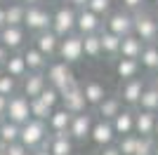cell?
Masks as SVG:
<instances>
[{"instance_id": "6da1fadb", "label": "cell", "mask_w": 158, "mask_h": 155, "mask_svg": "<svg viewBox=\"0 0 158 155\" xmlns=\"http://www.w3.org/2000/svg\"><path fill=\"white\" fill-rule=\"evenodd\" d=\"M47 136V127H45V120H35V117H28L26 122L19 127V143L24 148H38L43 139Z\"/></svg>"}, {"instance_id": "7a4b0ae2", "label": "cell", "mask_w": 158, "mask_h": 155, "mask_svg": "<svg viewBox=\"0 0 158 155\" xmlns=\"http://www.w3.org/2000/svg\"><path fill=\"white\" fill-rule=\"evenodd\" d=\"M132 33H137L142 42H156L158 38V21L149 14H135L132 17Z\"/></svg>"}, {"instance_id": "3957f363", "label": "cell", "mask_w": 158, "mask_h": 155, "mask_svg": "<svg viewBox=\"0 0 158 155\" xmlns=\"http://www.w3.org/2000/svg\"><path fill=\"white\" fill-rule=\"evenodd\" d=\"M21 24L26 26L28 31H35V33L45 31L52 24V14L47 12V10H43V7H38V5H28L24 10V21Z\"/></svg>"}, {"instance_id": "277c9868", "label": "cell", "mask_w": 158, "mask_h": 155, "mask_svg": "<svg viewBox=\"0 0 158 155\" xmlns=\"http://www.w3.org/2000/svg\"><path fill=\"white\" fill-rule=\"evenodd\" d=\"M57 52L66 64L80 61L83 59V35H71V33L64 35V40H59V45H57Z\"/></svg>"}, {"instance_id": "5b68a950", "label": "cell", "mask_w": 158, "mask_h": 155, "mask_svg": "<svg viewBox=\"0 0 158 155\" xmlns=\"http://www.w3.org/2000/svg\"><path fill=\"white\" fill-rule=\"evenodd\" d=\"M5 117L12 120L17 125H24L31 117V110H28V99L26 97H14L7 99V108H5Z\"/></svg>"}, {"instance_id": "8992f818", "label": "cell", "mask_w": 158, "mask_h": 155, "mask_svg": "<svg viewBox=\"0 0 158 155\" xmlns=\"http://www.w3.org/2000/svg\"><path fill=\"white\" fill-rule=\"evenodd\" d=\"M59 97H61L64 108L69 110V113H80V110H85V106H87L85 94H83V87H78L76 82L69 85L64 92H59Z\"/></svg>"}, {"instance_id": "52a82bcc", "label": "cell", "mask_w": 158, "mask_h": 155, "mask_svg": "<svg viewBox=\"0 0 158 155\" xmlns=\"http://www.w3.org/2000/svg\"><path fill=\"white\" fill-rule=\"evenodd\" d=\"M47 80L52 82V87L57 92H64L69 85H73V73H71V68H69L66 61H61V64H52V66H50V71H47Z\"/></svg>"}, {"instance_id": "ba28073f", "label": "cell", "mask_w": 158, "mask_h": 155, "mask_svg": "<svg viewBox=\"0 0 158 155\" xmlns=\"http://www.w3.org/2000/svg\"><path fill=\"white\" fill-rule=\"evenodd\" d=\"M52 31L59 35V38H64V35H69V33L76 28V12H73L71 7H61V10H57V14L52 17Z\"/></svg>"}, {"instance_id": "9c48e42d", "label": "cell", "mask_w": 158, "mask_h": 155, "mask_svg": "<svg viewBox=\"0 0 158 155\" xmlns=\"http://www.w3.org/2000/svg\"><path fill=\"white\" fill-rule=\"evenodd\" d=\"M57 45H59V35H57L54 31H50V28L38 31V35H35V50H38L43 57L57 54Z\"/></svg>"}, {"instance_id": "30bf717a", "label": "cell", "mask_w": 158, "mask_h": 155, "mask_svg": "<svg viewBox=\"0 0 158 155\" xmlns=\"http://www.w3.org/2000/svg\"><path fill=\"white\" fill-rule=\"evenodd\" d=\"M90 127H92V117L87 115L85 110H80V113H73L71 115L69 134H71L73 139H85V136H90Z\"/></svg>"}, {"instance_id": "8fae6325", "label": "cell", "mask_w": 158, "mask_h": 155, "mask_svg": "<svg viewBox=\"0 0 158 155\" xmlns=\"http://www.w3.org/2000/svg\"><path fill=\"white\" fill-rule=\"evenodd\" d=\"M76 28L80 31V35H87V33H97L102 28V21L94 12H90L87 7H83V12L76 14Z\"/></svg>"}, {"instance_id": "7c38bea8", "label": "cell", "mask_w": 158, "mask_h": 155, "mask_svg": "<svg viewBox=\"0 0 158 155\" xmlns=\"http://www.w3.org/2000/svg\"><path fill=\"white\" fill-rule=\"evenodd\" d=\"M106 28L111 33H116V35H130L132 33V17L127 12H116L109 17V21H106Z\"/></svg>"}, {"instance_id": "4fadbf2b", "label": "cell", "mask_w": 158, "mask_h": 155, "mask_svg": "<svg viewBox=\"0 0 158 155\" xmlns=\"http://www.w3.org/2000/svg\"><path fill=\"white\" fill-rule=\"evenodd\" d=\"M24 28L21 26H2L0 28V42L7 47V50H19L24 45Z\"/></svg>"}, {"instance_id": "5bb4252c", "label": "cell", "mask_w": 158, "mask_h": 155, "mask_svg": "<svg viewBox=\"0 0 158 155\" xmlns=\"http://www.w3.org/2000/svg\"><path fill=\"white\" fill-rule=\"evenodd\" d=\"M113 125L111 120H102V122L92 125L90 127V136H92V141L97 143V146H109V143L113 141Z\"/></svg>"}, {"instance_id": "9a60e30c", "label": "cell", "mask_w": 158, "mask_h": 155, "mask_svg": "<svg viewBox=\"0 0 158 155\" xmlns=\"http://www.w3.org/2000/svg\"><path fill=\"white\" fill-rule=\"evenodd\" d=\"M111 125H113V132L116 134H130L132 127H135V113L132 110H118L116 115L111 117Z\"/></svg>"}, {"instance_id": "2e32d148", "label": "cell", "mask_w": 158, "mask_h": 155, "mask_svg": "<svg viewBox=\"0 0 158 155\" xmlns=\"http://www.w3.org/2000/svg\"><path fill=\"white\" fill-rule=\"evenodd\" d=\"M142 89H144V82H142L139 78H130V80H125V85L120 87V97H123V101H125V103L135 106V103L139 101Z\"/></svg>"}, {"instance_id": "e0dca14e", "label": "cell", "mask_w": 158, "mask_h": 155, "mask_svg": "<svg viewBox=\"0 0 158 155\" xmlns=\"http://www.w3.org/2000/svg\"><path fill=\"white\" fill-rule=\"evenodd\" d=\"M153 125H156V115H153L151 110H139L137 115H135V127L142 136H151L153 134Z\"/></svg>"}, {"instance_id": "ac0fdd59", "label": "cell", "mask_w": 158, "mask_h": 155, "mask_svg": "<svg viewBox=\"0 0 158 155\" xmlns=\"http://www.w3.org/2000/svg\"><path fill=\"white\" fill-rule=\"evenodd\" d=\"M139 52H142V40L137 38V35H123L120 38V50L118 54H123V57L127 59H139Z\"/></svg>"}, {"instance_id": "d6986e66", "label": "cell", "mask_w": 158, "mask_h": 155, "mask_svg": "<svg viewBox=\"0 0 158 155\" xmlns=\"http://www.w3.org/2000/svg\"><path fill=\"white\" fill-rule=\"evenodd\" d=\"M43 87H45V75L40 71L31 73V75L24 80V94H26L28 99H35L40 92H43Z\"/></svg>"}, {"instance_id": "ffe728a7", "label": "cell", "mask_w": 158, "mask_h": 155, "mask_svg": "<svg viewBox=\"0 0 158 155\" xmlns=\"http://www.w3.org/2000/svg\"><path fill=\"white\" fill-rule=\"evenodd\" d=\"M99 45H102V52H106L109 57H116L120 50V35H116V33L106 31L99 35Z\"/></svg>"}, {"instance_id": "44dd1931", "label": "cell", "mask_w": 158, "mask_h": 155, "mask_svg": "<svg viewBox=\"0 0 158 155\" xmlns=\"http://www.w3.org/2000/svg\"><path fill=\"white\" fill-rule=\"evenodd\" d=\"M137 106H139L142 110H151V113H156V110H158V87H151V89H142Z\"/></svg>"}, {"instance_id": "7402d4cb", "label": "cell", "mask_w": 158, "mask_h": 155, "mask_svg": "<svg viewBox=\"0 0 158 155\" xmlns=\"http://www.w3.org/2000/svg\"><path fill=\"white\" fill-rule=\"evenodd\" d=\"M83 54L90 57V59H99L102 57V45H99V35L97 33L83 35Z\"/></svg>"}, {"instance_id": "603a6c76", "label": "cell", "mask_w": 158, "mask_h": 155, "mask_svg": "<svg viewBox=\"0 0 158 155\" xmlns=\"http://www.w3.org/2000/svg\"><path fill=\"white\" fill-rule=\"evenodd\" d=\"M137 71H139V61H137V59L123 57L118 64H116V73H118V78H123V80L135 78V75H137Z\"/></svg>"}, {"instance_id": "cb8c5ba5", "label": "cell", "mask_w": 158, "mask_h": 155, "mask_svg": "<svg viewBox=\"0 0 158 155\" xmlns=\"http://www.w3.org/2000/svg\"><path fill=\"white\" fill-rule=\"evenodd\" d=\"M47 148L52 155H71L73 146H71V136H52Z\"/></svg>"}, {"instance_id": "d4e9b609", "label": "cell", "mask_w": 158, "mask_h": 155, "mask_svg": "<svg viewBox=\"0 0 158 155\" xmlns=\"http://www.w3.org/2000/svg\"><path fill=\"white\" fill-rule=\"evenodd\" d=\"M139 59H142V66H144V68H149V71H158V47L156 45L149 42L146 47H142Z\"/></svg>"}, {"instance_id": "484cf974", "label": "cell", "mask_w": 158, "mask_h": 155, "mask_svg": "<svg viewBox=\"0 0 158 155\" xmlns=\"http://www.w3.org/2000/svg\"><path fill=\"white\" fill-rule=\"evenodd\" d=\"M5 71H7V75H12V78H24L28 68H26L24 57H7L5 59Z\"/></svg>"}, {"instance_id": "4316f807", "label": "cell", "mask_w": 158, "mask_h": 155, "mask_svg": "<svg viewBox=\"0 0 158 155\" xmlns=\"http://www.w3.org/2000/svg\"><path fill=\"white\" fill-rule=\"evenodd\" d=\"M24 61H26V68H33V71H43L47 64V57H43L35 47H28L24 52Z\"/></svg>"}, {"instance_id": "83f0119b", "label": "cell", "mask_w": 158, "mask_h": 155, "mask_svg": "<svg viewBox=\"0 0 158 155\" xmlns=\"http://www.w3.org/2000/svg\"><path fill=\"white\" fill-rule=\"evenodd\" d=\"M83 94H85V101H87V103L97 106V103L106 97V89H104L99 82H87L85 87H83Z\"/></svg>"}, {"instance_id": "f1b7e54d", "label": "cell", "mask_w": 158, "mask_h": 155, "mask_svg": "<svg viewBox=\"0 0 158 155\" xmlns=\"http://www.w3.org/2000/svg\"><path fill=\"white\" fill-rule=\"evenodd\" d=\"M19 127L21 125L12 122V120H5V122H0V139L5 143H14L19 141Z\"/></svg>"}, {"instance_id": "f546056e", "label": "cell", "mask_w": 158, "mask_h": 155, "mask_svg": "<svg viewBox=\"0 0 158 155\" xmlns=\"http://www.w3.org/2000/svg\"><path fill=\"white\" fill-rule=\"evenodd\" d=\"M97 108H99V115L104 117V120H111V117L120 110V101H118V99H106L104 97L102 101L97 103Z\"/></svg>"}, {"instance_id": "4dcf8cb0", "label": "cell", "mask_w": 158, "mask_h": 155, "mask_svg": "<svg viewBox=\"0 0 158 155\" xmlns=\"http://www.w3.org/2000/svg\"><path fill=\"white\" fill-rule=\"evenodd\" d=\"M24 5H10L5 7V26H21L24 21Z\"/></svg>"}, {"instance_id": "1f68e13d", "label": "cell", "mask_w": 158, "mask_h": 155, "mask_svg": "<svg viewBox=\"0 0 158 155\" xmlns=\"http://www.w3.org/2000/svg\"><path fill=\"white\" fill-rule=\"evenodd\" d=\"M28 110H31V115L35 117V120H47L50 113H52V108H50L47 103H43L38 97H35V99H28Z\"/></svg>"}, {"instance_id": "d6a6232c", "label": "cell", "mask_w": 158, "mask_h": 155, "mask_svg": "<svg viewBox=\"0 0 158 155\" xmlns=\"http://www.w3.org/2000/svg\"><path fill=\"white\" fill-rule=\"evenodd\" d=\"M71 115L73 113H69V110H54V113H50V125H52V129L57 132V129H69V122H71Z\"/></svg>"}, {"instance_id": "836d02e7", "label": "cell", "mask_w": 158, "mask_h": 155, "mask_svg": "<svg viewBox=\"0 0 158 155\" xmlns=\"http://www.w3.org/2000/svg\"><path fill=\"white\" fill-rule=\"evenodd\" d=\"M135 148H137V136L123 134V139H120V143H118L120 155H135Z\"/></svg>"}, {"instance_id": "e575fe53", "label": "cell", "mask_w": 158, "mask_h": 155, "mask_svg": "<svg viewBox=\"0 0 158 155\" xmlns=\"http://www.w3.org/2000/svg\"><path fill=\"white\" fill-rule=\"evenodd\" d=\"M87 10L90 12H94L97 17H104L109 10H111V0H87Z\"/></svg>"}, {"instance_id": "d590c367", "label": "cell", "mask_w": 158, "mask_h": 155, "mask_svg": "<svg viewBox=\"0 0 158 155\" xmlns=\"http://www.w3.org/2000/svg\"><path fill=\"white\" fill-rule=\"evenodd\" d=\"M38 99H40L43 103H47L50 108H54V103L59 101V92L54 89V87H47V85H45V87H43V92L38 94Z\"/></svg>"}, {"instance_id": "8d00e7d4", "label": "cell", "mask_w": 158, "mask_h": 155, "mask_svg": "<svg viewBox=\"0 0 158 155\" xmlns=\"http://www.w3.org/2000/svg\"><path fill=\"white\" fill-rule=\"evenodd\" d=\"M14 89H17L14 78L12 75H0V94H2V97H12Z\"/></svg>"}, {"instance_id": "74e56055", "label": "cell", "mask_w": 158, "mask_h": 155, "mask_svg": "<svg viewBox=\"0 0 158 155\" xmlns=\"http://www.w3.org/2000/svg\"><path fill=\"white\" fill-rule=\"evenodd\" d=\"M135 153L151 155V153H153V141H151V136H137V148H135Z\"/></svg>"}, {"instance_id": "f35d334b", "label": "cell", "mask_w": 158, "mask_h": 155, "mask_svg": "<svg viewBox=\"0 0 158 155\" xmlns=\"http://www.w3.org/2000/svg\"><path fill=\"white\" fill-rule=\"evenodd\" d=\"M28 148H24L19 141H14V143H7V148H5V155H28L26 153Z\"/></svg>"}, {"instance_id": "ab89813d", "label": "cell", "mask_w": 158, "mask_h": 155, "mask_svg": "<svg viewBox=\"0 0 158 155\" xmlns=\"http://www.w3.org/2000/svg\"><path fill=\"white\" fill-rule=\"evenodd\" d=\"M142 2H144V0H123V5H125L127 10H139Z\"/></svg>"}, {"instance_id": "60d3db41", "label": "cell", "mask_w": 158, "mask_h": 155, "mask_svg": "<svg viewBox=\"0 0 158 155\" xmlns=\"http://www.w3.org/2000/svg\"><path fill=\"white\" fill-rule=\"evenodd\" d=\"M7 57H10V52H7V47L0 42V66L5 64V59H7Z\"/></svg>"}, {"instance_id": "b9f144b4", "label": "cell", "mask_w": 158, "mask_h": 155, "mask_svg": "<svg viewBox=\"0 0 158 155\" xmlns=\"http://www.w3.org/2000/svg\"><path fill=\"white\" fill-rule=\"evenodd\" d=\"M102 155H120L118 148H113V146H106L104 150H102Z\"/></svg>"}, {"instance_id": "7bdbcfd3", "label": "cell", "mask_w": 158, "mask_h": 155, "mask_svg": "<svg viewBox=\"0 0 158 155\" xmlns=\"http://www.w3.org/2000/svg\"><path fill=\"white\" fill-rule=\"evenodd\" d=\"M7 99H10V97H2V94H0V115H5V108H7Z\"/></svg>"}, {"instance_id": "ee69618b", "label": "cell", "mask_w": 158, "mask_h": 155, "mask_svg": "<svg viewBox=\"0 0 158 155\" xmlns=\"http://www.w3.org/2000/svg\"><path fill=\"white\" fill-rule=\"evenodd\" d=\"M69 2H71L73 7H85L87 5V0H69Z\"/></svg>"}, {"instance_id": "f6af8a7d", "label": "cell", "mask_w": 158, "mask_h": 155, "mask_svg": "<svg viewBox=\"0 0 158 155\" xmlns=\"http://www.w3.org/2000/svg\"><path fill=\"white\" fill-rule=\"evenodd\" d=\"M35 155H52V153H50V148H47V146H43V148L35 150Z\"/></svg>"}, {"instance_id": "bcb514c9", "label": "cell", "mask_w": 158, "mask_h": 155, "mask_svg": "<svg viewBox=\"0 0 158 155\" xmlns=\"http://www.w3.org/2000/svg\"><path fill=\"white\" fill-rule=\"evenodd\" d=\"M5 26V7H0V28Z\"/></svg>"}, {"instance_id": "7dc6e473", "label": "cell", "mask_w": 158, "mask_h": 155, "mask_svg": "<svg viewBox=\"0 0 158 155\" xmlns=\"http://www.w3.org/2000/svg\"><path fill=\"white\" fill-rule=\"evenodd\" d=\"M5 148H7V143L2 141V139H0V153H5Z\"/></svg>"}, {"instance_id": "c3c4849f", "label": "cell", "mask_w": 158, "mask_h": 155, "mask_svg": "<svg viewBox=\"0 0 158 155\" xmlns=\"http://www.w3.org/2000/svg\"><path fill=\"white\" fill-rule=\"evenodd\" d=\"M24 2H28V5H38L40 0H24Z\"/></svg>"}, {"instance_id": "681fc988", "label": "cell", "mask_w": 158, "mask_h": 155, "mask_svg": "<svg viewBox=\"0 0 158 155\" xmlns=\"http://www.w3.org/2000/svg\"><path fill=\"white\" fill-rule=\"evenodd\" d=\"M153 134L158 136V120H156V125H153Z\"/></svg>"}, {"instance_id": "f907efd6", "label": "cell", "mask_w": 158, "mask_h": 155, "mask_svg": "<svg viewBox=\"0 0 158 155\" xmlns=\"http://www.w3.org/2000/svg\"><path fill=\"white\" fill-rule=\"evenodd\" d=\"M153 155H158V146H153Z\"/></svg>"}, {"instance_id": "816d5d0a", "label": "cell", "mask_w": 158, "mask_h": 155, "mask_svg": "<svg viewBox=\"0 0 158 155\" xmlns=\"http://www.w3.org/2000/svg\"><path fill=\"white\" fill-rule=\"evenodd\" d=\"M156 21H158V10H156Z\"/></svg>"}, {"instance_id": "f5cc1de1", "label": "cell", "mask_w": 158, "mask_h": 155, "mask_svg": "<svg viewBox=\"0 0 158 155\" xmlns=\"http://www.w3.org/2000/svg\"><path fill=\"white\" fill-rule=\"evenodd\" d=\"M0 75H2V68H0Z\"/></svg>"}, {"instance_id": "db71d44e", "label": "cell", "mask_w": 158, "mask_h": 155, "mask_svg": "<svg viewBox=\"0 0 158 155\" xmlns=\"http://www.w3.org/2000/svg\"><path fill=\"white\" fill-rule=\"evenodd\" d=\"M135 155H142V153H135Z\"/></svg>"}, {"instance_id": "11a10c76", "label": "cell", "mask_w": 158, "mask_h": 155, "mask_svg": "<svg viewBox=\"0 0 158 155\" xmlns=\"http://www.w3.org/2000/svg\"><path fill=\"white\" fill-rule=\"evenodd\" d=\"M0 155H5V153H0Z\"/></svg>"}, {"instance_id": "9f6ffc18", "label": "cell", "mask_w": 158, "mask_h": 155, "mask_svg": "<svg viewBox=\"0 0 158 155\" xmlns=\"http://www.w3.org/2000/svg\"><path fill=\"white\" fill-rule=\"evenodd\" d=\"M156 42H158V38H156Z\"/></svg>"}, {"instance_id": "6f0895ef", "label": "cell", "mask_w": 158, "mask_h": 155, "mask_svg": "<svg viewBox=\"0 0 158 155\" xmlns=\"http://www.w3.org/2000/svg\"><path fill=\"white\" fill-rule=\"evenodd\" d=\"M0 2H2V0H0Z\"/></svg>"}]
</instances>
